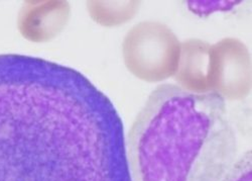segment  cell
Returning <instances> with one entry per match:
<instances>
[{
	"label": "cell",
	"instance_id": "obj_4",
	"mask_svg": "<svg viewBox=\"0 0 252 181\" xmlns=\"http://www.w3.org/2000/svg\"><path fill=\"white\" fill-rule=\"evenodd\" d=\"M250 59L245 46L225 38L210 51V91L224 100L244 97L250 88Z\"/></svg>",
	"mask_w": 252,
	"mask_h": 181
},
{
	"label": "cell",
	"instance_id": "obj_5",
	"mask_svg": "<svg viewBox=\"0 0 252 181\" xmlns=\"http://www.w3.org/2000/svg\"><path fill=\"white\" fill-rule=\"evenodd\" d=\"M210 51L211 45L198 39L181 44L176 79L182 88L195 92L210 91Z\"/></svg>",
	"mask_w": 252,
	"mask_h": 181
},
{
	"label": "cell",
	"instance_id": "obj_1",
	"mask_svg": "<svg viewBox=\"0 0 252 181\" xmlns=\"http://www.w3.org/2000/svg\"><path fill=\"white\" fill-rule=\"evenodd\" d=\"M0 181H132L111 100L76 69L0 54Z\"/></svg>",
	"mask_w": 252,
	"mask_h": 181
},
{
	"label": "cell",
	"instance_id": "obj_2",
	"mask_svg": "<svg viewBox=\"0 0 252 181\" xmlns=\"http://www.w3.org/2000/svg\"><path fill=\"white\" fill-rule=\"evenodd\" d=\"M236 152L225 100L174 84L153 91L126 140L132 181H222Z\"/></svg>",
	"mask_w": 252,
	"mask_h": 181
},
{
	"label": "cell",
	"instance_id": "obj_3",
	"mask_svg": "<svg viewBox=\"0 0 252 181\" xmlns=\"http://www.w3.org/2000/svg\"><path fill=\"white\" fill-rule=\"evenodd\" d=\"M181 43L166 26L144 22L135 26L123 42V58L137 78L156 82L176 75Z\"/></svg>",
	"mask_w": 252,
	"mask_h": 181
},
{
	"label": "cell",
	"instance_id": "obj_6",
	"mask_svg": "<svg viewBox=\"0 0 252 181\" xmlns=\"http://www.w3.org/2000/svg\"><path fill=\"white\" fill-rule=\"evenodd\" d=\"M222 181H251L250 153L248 156H244L238 163H235Z\"/></svg>",
	"mask_w": 252,
	"mask_h": 181
}]
</instances>
